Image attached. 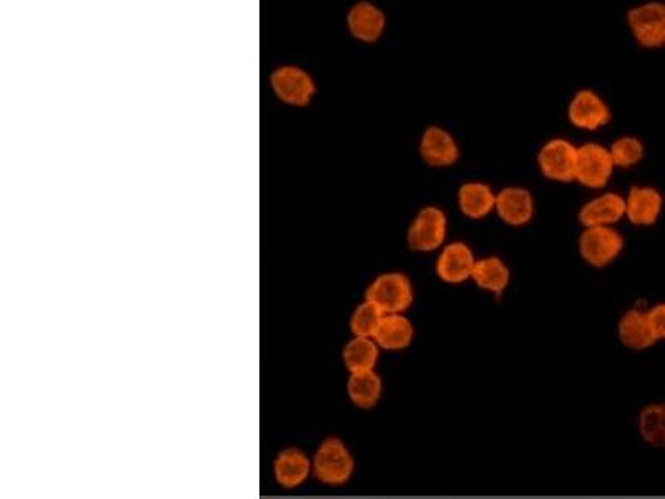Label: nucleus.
Instances as JSON below:
<instances>
[{"label":"nucleus","mask_w":665,"mask_h":499,"mask_svg":"<svg viewBox=\"0 0 665 499\" xmlns=\"http://www.w3.org/2000/svg\"><path fill=\"white\" fill-rule=\"evenodd\" d=\"M311 463H313V473L316 478L321 483L330 486L345 485L355 471L353 455L340 438H328L323 441L318 446L315 458Z\"/></svg>","instance_id":"1"},{"label":"nucleus","mask_w":665,"mask_h":499,"mask_svg":"<svg viewBox=\"0 0 665 499\" xmlns=\"http://www.w3.org/2000/svg\"><path fill=\"white\" fill-rule=\"evenodd\" d=\"M413 285L403 273H383L371 283L366 302L373 303L383 315H401L413 303Z\"/></svg>","instance_id":"2"},{"label":"nucleus","mask_w":665,"mask_h":499,"mask_svg":"<svg viewBox=\"0 0 665 499\" xmlns=\"http://www.w3.org/2000/svg\"><path fill=\"white\" fill-rule=\"evenodd\" d=\"M448 233V218L441 208L429 205L419 210L408 232L409 247L414 252H434L443 245Z\"/></svg>","instance_id":"3"},{"label":"nucleus","mask_w":665,"mask_h":499,"mask_svg":"<svg viewBox=\"0 0 665 499\" xmlns=\"http://www.w3.org/2000/svg\"><path fill=\"white\" fill-rule=\"evenodd\" d=\"M624 238L612 227L586 228L579 238V252L592 267H606L621 255Z\"/></svg>","instance_id":"4"},{"label":"nucleus","mask_w":665,"mask_h":499,"mask_svg":"<svg viewBox=\"0 0 665 499\" xmlns=\"http://www.w3.org/2000/svg\"><path fill=\"white\" fill-rule=\"evenodd\" d=\"M627 22L637 42L647 49L665 45V4L647 2L629 10Z\"/></svg>","instance_id":"5"},{"label":"nucleus","mask_w":665,"mask_h":499,"mask_svg":"<svg viewBox=\"0 0 665 499\" xmlns=\"http://www.w3.org/2000/svg\"><path fill=\"white\" fill-rule=\"evenodd\" d=\"M537 162L549 180L556 182L576 180L577 147H574L569 140H549L539 150Z\"/></svg>","instance_id":"6"},{"label":"nucleus","mask_w":665,"mask_h":499,"mask_svg":"<svg viewBox=\"0 0 665 499\" xmlns=\"http://www.w3.org/2000/svg\"><path fill=\"white\" fill-rule=\"evenodd\" d=\"M614 170L609 149L597 144L577 147L576 180L589 188L606 185Z\"/></svg>","instance_id":"7"},{"label":"nucleus","mask_w":665,"mask_h":499,"mask_svg":"<svg viewBox=\"0 0 665 499\" xmlns=\"http://www.w3.org/2000/svg\"><path fill=\"white\" fill-rule=\"evenodd\" d=\"M569 120L581 130H597L609 124L611 110L601 95L592 90H579L569 104Z\"/></svg>","instance_id":"8"},{"label":"nucleus","mask_w":665,"mask_h":499,"mask_svg":"<svg viewBox=\"0 0 665 499\" xmlns=\"http://www.w3.org/2000/svg\"><path fill=\"white\" fill-rule=\"evenodd\" d=\"M473 250L464 242H453L439 253L436 273L446 283H463L473 277L476 267Z\"/></svg>","instance_id":"9"},{"label":"nucleus","mask_w":665,"mask_h":499,"mask_svg":"<svg viewBox=\"0 0 665 499\" xmlns=\"http://www.w3.org/2000/svg\"><path fill=\"white\" fill-rule=\"evenodd\" d=\"M271 87L283 102L306 105L315 94V84L305 70L298 67H281L271 74Z\"/></svg>","instance_id":"10"},{"label":"nucleus","mask_w":665,"mask_h":499,"mask_svg":"<svg viewBox=\"0 0 665 499\" xmlns=\"http://www.w3.org/2000/svg\"><path fill=\"white\" fill-rule=\"evenodd\" d=\"M626 215V198L621 193L607 192L592 198L579 210V220L586 228L612 227Z\"/></svg>","instance_id":"11"},{"label":"nucleus","mask_w":665,"mask_h":499,"mask_svg":"<svg viewBox=\"0 0 665 499\" xmlns=\"http://www.w3.org/2000/svg\"><path fill=\"white\" fill-rule=\"evenodd\" d=\"M419 152L426 164L431 167H449L459 159V147L453 135L441 127H428L424 130L419 144Z\"/></svg>","instance_id":"12"},{"label":"nucleus","mask_w":665,"mask_h":499,"mask_svg":"<svg viewBox=\"0 0 665 499\" xmlns=\"http://www.w3.org/2000/svg\"><path fill=\"white\" fill-rule=\"evenodd\" d=\"M496 212L503 222L513 227H521L531 222L534 215V198L526 188H503L496 195Z\"/></svg>","instance_id":"13"},{"label":"nucleus","mask_w":665,"mask_h":499,"mask_svg":"<svg viewBox=\"0 0 665 499\" xmlns=\"http://www.w3.org/2000/svg\"><path fill=\"white\" fill-rule=\"evenodd\" d=\"M664 198L652 187H632L626 198V217L639 227L654 225L661 215Z\"/></svg>","instance_id":"14"},{"label":"nucleus","mask_w":665,"mask_h":499,"mask_svg":"<svg viewBox=\"0 0 665 499\" xmlns=\"http://www.w3.org/2000/svg\"><path fill=\"white\" fill-rule=\"evenodd\" d=\"M313 470L310 458L298 448H286L276 456L273 475L283 488H298L303 485Z\"/></svg>","instance_id":"15"},{"label":"nucleus","mask_w":665,"mask_h":499,"mask_svg":"<svg viewBox=\"0 0 665 499\" xmlns=\"http://www.w3.org/2000/svg\"><path fill=\"white\" fill-rule=\"evenodd\" d=\"M386 17L380 7L370 2H360L348 12V27L356 39L363 42H375L385 30Z\"/></svg>","instance_id":"16"},{"label":"nucleus","mask_w":665,"mask_h":499,"mask_svg":"<svg viewBox=\"0 0 665 499\" xmlns=\"http://www.w3.org/2000/svg\"><path fill=\"white\" fill-rule=\"evenodd\" d=\"M619 338L622 345L631 350H647L657 341L647 313L641 310H629L624 313L619 322Z\"/></svg>","instance_id":"17"},{"label":"nucleus","mask_w":665,"mask_h":499,"mask_svg":"<svg viewBox=\"0 0 665 499\" xmlns=\"http://www.w3.org/2000/svg\"><path fill=\"white\" fill-rule=\"evenodd\" d=\"M458 202L461 212L466 217L478 220V218L486 217L496 208V195L486 183L468 182L459 188Z\"/></svg>","instance_id":"18"},{"label":"nucleus","mask_w":665,"mask_h":499,"mask_svg":"<svg viewBox=\"0 0 665 499\" xmlns=\"http://www.w3.org/2000/svg\"><path fill=\"white\" fill-rule=\"evenodd\" d=\"M348 396L353 401V405L361 410H371L378 405L381 393H383V383L375 370L363 371V373H353L348 380Z\"/></svg>","instance_id":"19"},{"label":"nucleus","mask_w":665,"mask_h":499,"mask_svg":"<svg viewBox=\"0 0 665 499\" xmlns=\"http://www.w3.org/2000/svg\"><path fill=\"white\" fill-rule=\"evenodd\" d=\"M413 323L404 315H385L373 340L385 350H404L413 341Z\"/></svg>","instance_id":"20"},{"label":"nucleus","mask_w":665,"mask_h":499,"mask_svg":"<svg viewBox=\"0 0 665 499\" xmlns=\"http://www.w3.org/2000/svg\"><path fill=\"white\" fill-rule=\"evenodd\" d=\"M471 278L481 290L501 295L508 288L511 272L501 258L486 257L476 262Z\"/></svg>","instance_id":"21"},{"label":"nucleus","mask_w":665,"mask_h":499,"mask_svg":"<svg viewBox=\"0 0 665 499\" xmlns=\"http://www.w3.org/2000/svg\"><path fill=\"white\" fill-rule=\"evenodd\" d=\"M378 356H380V346L373 338L355 336L343 350V361L351 375L375 370Z\"/></svg>","instance_id":"22"},{"label":"nucleus","mask_w":665,"mask_h":499,"mask_svg":"<svg viewBox=\"0 0 665 499\" xmlns=\"http://www.w3.org/2000/svg\"><path fill=\"white\" fill-rule=\"evenodd\" d=\"M639 433L652 448H665V405L652 403L641 411Z\"/></svg>","instance_id":"23"},{"label":"nucleus","mask_w":665,"mask_h":499,"mask_svg":"<svg viewBox=\"0 0 665 499\" xmlns=\"http://www.w3.org/2000/svg\"><path fill=\"white\" fill-rule=\"evenodd\" d=\"M383 317L385 315L373 303L363 302L360 307L356 308L353 317H351V332L355 336H360V338H375Z\"/></svg>","instance_id":"24"},{"label":"nucleus","mask_w":665,"mask_h":499,"mask_svg":"<svg viewBox=\"0 0 665 499\" xmlns=\"http://www.w3.org/2000/svg\"><path fill=\"white\" fill-rule=\"evenodd\" d=\"M644 145L637 137H621L609 149L614 167L631 168L644 159Z\"/></svg>","instance_id":"25"},{"label":"nucleus","mask_w":665,"mask_h":499,"mask_svg":"<svg viewBox=\"0 0 665 499\" xmlns=\"http://www.w3.org/2000/svg\"><path fill=\"white\" fill-rule=\"evenodd\" d=\"M647 317H649V322H651L657 340H665V303L651 308L647 312Z\"/></svg>","instance_id":"26"}]
</instances>
